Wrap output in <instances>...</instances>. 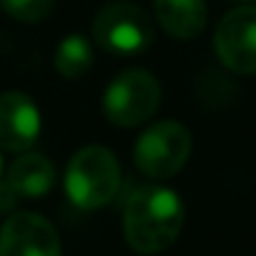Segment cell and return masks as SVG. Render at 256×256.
<instances>
[{"label": "cell", "mask_w": 256, "mask_h": 256, "mask_svg": "<svg viewBox=\"0 0 256 256\" xmlns=\"http://www.w3.org/2000/svg\"><path fill=\"white\" fill-rule=\"evenodd\" d=\"M184 201L176 191L146 184L131 194L123 208L126 241L138 254H158L168 248L184 228Z\"/></svg>", "instance_id": "obj_1"}, {"label": "cell", "mask_w": 256, "mask_h": 256, "mask_svg": "<svg viewBox=\"0 0 256 256\" xmlns=\"http://www.w3.org/2000/svg\"><path fill=\"white\" fill-rule=\"evenodd\" d=\"M120 166L103 146L80 148L66 168V191L78 208H100L118 194Z\"/></svg>", "instance_id": "obj_2"}, {"label": "cell", "mask_w": 256, "mask_h": 256, "mask_svg": "<svg viewBox=\"0 0 256 256\" xmlns=\"http://www.w3.org/2000/svg\"><path fill=\"white\" fill-rule=\"evenodd\" d=\"M93 40L110 56L134 58L151 48L154 23L134 3H108L93 20Z\"/></svg>", "instance_id": "obj_3"}, {"label": "cell", "mask_w": 256, "mask_h": 256, "mask_svg": "<svg viewBox=\"0 0 256 256\" xmlns=\"http://www.w3.org/2000/svg\"><path fill=\"white\" fill-rule=\"evenodd\" d=\"M191 156V134L178 120H161L141 134L134 148L138 171L148 178L164 181L176 176Z\"/></svg>", "instance_id": "obj_4"}, {"label": "cell", "mask_w": 256, "mask_h": 256, "mask_svg": "<svg viewBox=\"0 0 256 256\" xmlns=\"http://www.w3.org/2000/svg\"><path fill=\"white\" fill-rule=\"evenodd\" d=\"M161 106V86L144 68H128L113 78L103 96V110L110 123L134 128L146 123Z\"/></svg>", "instance_id": "obj_5"}, {"label": "cell", "mask_w": 256, "mask_h": 256, "mask_svg": "<svg viewBox=\"0 0 256 256\" xmlns=\"http://www.w3.org/2000/svg\"><path fill=\"white\" fill-rule=\"evenodd\" d=\"M214 50L224 68L236 76H256V6L231 8L216 26Z\"/></svg>", "instance_id": "obj_6"}, {"label": "cell", "mask_w": 256, "mask_h": 256, "mask_svg": "<svg viewBox=\"0 0 256 256\" xmlns=\"http://www.w3.org/2000/svg\"><path fill=\"white\" fill-rule=\"evenodd\" d=\"M0 256H60V238L40 214L18 211L0 228Z\"/></svg>", "instance_id": "obj_7"}, {"label": "cell", "mask_w": 256, "mask_h": 256, "mask_svg": "<svg viewBox=\"0 0 256 256\" xmlns=\"http://www.w3.org/2000/svg\"><path fill=\"white\" fill-rule=\"evenodd\" d=\"M40 134V110L30 96L8 90L0 96V148L28 151Z\"/></svg>", "instance_id": "obj_8"}, {"label": "cell", "mask_w": 256, "mask_h": 256, "mask_svg": "<svg viewBox=\"0 0 256 256\" xmlns=\"http://www.w3.org/2000/svg\"><path fill=\"white\" fill-rule=\"evenodd\" d=\"M16 198H38L46 196L56 184V166L43 154H23L8 168L3 181Z\"/></svg>", "instance_id": "obj_9"}, {"label": "cell", "mask_w": 256, "mask_h": 256, "mask_svg": "<svg viewBox=\"0 0 256 256\" xmlns=\"http://www.w3.org/2000/svg\"><path fill=\"white\" fill-rule=\"evenodd\" d=\"M158 26L178 40L196 38L208 20V8L204 0H154Z\"/></svg>", "instance_id": "obj_10"}, {"label": "cell", "mask_w": 256, "mask_h": 256, "mask_svg": "<svg viewBox=\"0 0 256 256\" xmlns=\"http://www.w3.org/2000/svg\"><path fill=\"white\" fill-rule=\"evenodd\" d=\"M93 63V46L88 38L83 36H68L63 38V43L56 50V70L68 78L76 80L80 78Z\"/></svg>", "instance_id": "obj_11"}, {"label": "cell", "mask_w": 256, "mask_h": 256, "mask_svg": "<svg viewBox=\"0 0 256 256\" xmlns=\"http://www.w3.org/2000/svg\"><path fill=\"white\" fill-rule=\"evenodd\" d=\"M0 6L20 23H40L53 13V0H0Z\"/></svg>", "instance_id": "obj_12"}, {"label": "cell", "mask_w": 256, "mask_h": 256, "mask_svg": "<svg viewBox=\"0 0 256 256\" xmlns=\"http://www.w3.org/2000/svg\"><path fill=\"white\" fill-rule=\"evenodd\" d=\"M0 174H3V158H0Z\"/></svg>", "instance_id": "obj_13"}, {"label": "cell", "mask_w": 256, "mask_h": 256, "mask_svg": "<svg viewBox=\"0 0 256 256\" xmlns=\"http://www.w3.org/2000/svg\"><path fill=\"white\" fill-rule=\"evenodd\" d=\"M241 3H254V0H241Z\"/></svg>", "instance_id": "obj_14"}]
</instances>
